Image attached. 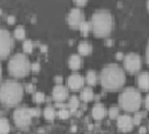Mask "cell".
Here are the masks:
<instances>
[{"instance_id": "30bf717a", "label": "cell", "mask_w": 149, "mask_h": 134, "mask_svg": "<svg viewBox=\"0 0 149 134\" xmlns=\"http://www.w3.org/2000/svg\"><path fill=\"white\" fill-rule=\"evenodd\" d=\"M134 125V120L129 115H121L118 117V128L122 132H130Z\"/></svg>"}, {"instance_id": "83f0119b", "label": "cell", "mask_w": 149, "mask_h": 134, "mask_svg": "<svg viewBox=\"0 0 149 134\" xmlns=\"http://www.w3.org/2000/svg\"><path fill=\"white\" fill-rule=\"evenodd\" d=\"M143 115H144V114H143V112H138V114L135 115V119H134V124H138V125H139V124H140V120H141Z\"/></svg>"}, {"instance_id": "e0dca14e", "label": "cell", "mask_w": 149, "mask_h": 134, "mask_svg": "<svg viewBox=\"0 0 149 134\" xmlns=\"http://www.w3.org/2000/svg\"><path fill=\"white\" fill-rule=\"evenodd\" d=\"M93 98H94V93H93L91 88L82 89V92H81V99H82L84 102H90Z\"/></svg>"}, {"instance_id": "60d3db41", "label": "cell", "mask_w": 149, "mask_h": 134, "mask_svg": "<svg viewBox=\"0 0 149 134\" xmlns=\"http://www.w3.org/2000/svg\"><path fill=\"white\" fill-rule=\"evenodd\" d=\"M18 134H19V133H18Z\"/></svg>"}, {"instance_id": "cb8c5ba5", "label": "cell", "mask_w": 149, "mask_h": 134, "mask_svg": "<svg viewBox=\"0 0 149 134\" xmlns=\"http://www.w3.org/2000/svg\"><path fill=\"white\" fill-rule=\"evenodd\" d=\"M70 107H71V111H76L77 108H79V98H77L76 95L71 97V99H70Z\"/></svg>"}, {"instance_id": "8992f818", "label": "cell", "mask_w": 149, "mask_h": 134, "mask_svg": "<svg viewBox=\"0 0 149 134\" xmlns=\"http://www.w3.org/2000/svg\"><path fill=\"white\" fill-rule=\"evenodd\" d=\"M0 53H1V58L8 57V54L12 51V46H13V40H12V36L9 34L8 30L1 29L0 31Z\"/></svg>"}, {"instance_id": "e575fe53", "label": "cell", "mask_w": 149, "mask_h": 134, "mask_svg": "<svg viewBox=\"0 0 149 134\" xmlns=\"http://www.w3.org/2000/svg\"><path fill=\"white\" fill-rule=\"evenodd\" d=\"M116 58H117V60H122V58H125V57L122 55V53H117V54H116Z\"/></svg>"}, {"instance_id": "ffe728a7", "label": "cell", "mask_w": 149, "mask_h": 134, "mask_svg": "<svg viewBox=\"0 0 149 134\" xmlns=\"http://www.w3.org/2000/svg\"><path fill=\"white\" fill-rule=\"evenodd\" d=\"M42 114H44L46 120H53L54 119V116H55V111H54V108L53 107H46Z\"/></svg>"}, {"instance_id": "277c9868", "label": "cell", "mask_w": 149, "mask_h": 134, "mask_svg": "<svg viewBox=\"0 0 149 134\" xmlns=\"http://www.w3.org/2000/svg\"><path fill=\"white\" fill-rule=\"evenodd\" d=\"M120 105L125 111H136L141 105V95L134 88L125 89L120 95Z\"/></svg>"}, {"instance_id": "d6a6232c", "label": "cell", "mask_w": 149, "mask_h": 134, "mask_svg": "<svg viewBox=\"0 0 149 134\" xmlns=\"http://www.w3.org/2000/svg\"><path fill=\"white\" fill-rule=\"evenodd\" d=\"M145 58H147V62L149 65V43H148V46H147V53H145Z\"/></svg>"}, {"instance_id": "ac0fdd59", "label": "cell", "mask_w": 149, "mask_h": 134, "mask_svg": "<svg viewBox=\"0 0 149 134\" xmlns=\"http://www.w3.org/2000/svg\"><path fill=\"white\" fill-rule=\"evenodd\" d=\"M0 133L1 134L9 133V121L5 117H1V120H0Z\"/></svg>"}, {"instance_id": "4316f807", "label": "cell", "mask_w": 149, "mask_h": 134, "mask_svg": "<svg viewBox=\"0 0 149 134\" xmlns=\"http://www.w3.org/2000/svg\"><path fill=\"white\" fill-rule=\"evenodd\" d=\"M58 115H59L61 119H67V117L70 116V111L66 110V108H61L59 112H58Z\"/></svg>"}, {"instance_id": "8d00e7d4", "label": "cell", "mask_w": 149, "mask_h": 134, "mask_svg": "<svg viewBox=\"0 0 149 134\" xmlns=\"http://www.w3.org/2000/svg\"><path fill=\"white\" fill-rule=\"evenodd\" d=\"M48 51V46L46 45H41V52H46Z\"/></svg>"}, {"instance_id": "4fadbf2b", "label": "cell", "mask_w": 149, "mask_h": 134, "mask_svg": "<svg viewBox=\"0 0 149 134\" xmlns=\"http://www.w3.org/2000/svg\"><path fill=\"white\" fill-rule=\"evenodd\" d=\"M138 85L143 90L149 89V72H143L138 76Z\"/></svg>"}, {"instance_id": "44dd1931", "label": "cell", "mask_w": 149, "mask_h": 134, "mask_svg": "<svg viewBox=\"0 0 149 134\" xmlns=\"http://www.w3.org/2000/svg\"><path fill=\"white\" fill-rule=\"evenodd\" d=\"M79 29H80V31H81L82 35H88L90 29H91V23H89V22H86V21H84V22L81 23V26H80Z\"/></svg>"}, {"instance_id": "74e56055", "label": "cell", "mask_w": 149, "mask_h": 134, "mask_svg": "<svg viewBox=\"0 0 149 134\" xmlns=\"http://www.w3.org/2000/svg\"><path fill=\"white\" fill-rule=\"evenodd\" d=\"M55 81H57V83H62V77L61 76H57V77H55Z\"/></svg>"}, {"instance_id": "f1b7e54d", "label": "cell", "mask_w": 149, "mask_h": 134, "mask_svg": "<svg viewBox=\"0 0 149 134\" xmlns=\"http://www.w3.org/2000/svg\"><path fill=\"white\" fill-rule=\"evenodd\" d=\"M30 111H31V115H32V116H39V114H40L39 108H30Z\"/></svg>"}, {"instance_id": "4dcf8cb0", "label": "cell", "mask_w": 149, "mask_h": 134, "mask_svg": "<svg viewBox=\"0 0 149 134\" xmlns=\"http://www.w3.org/2000/svg\"><path fill=\"white\" fill-rule=\"evenodd\" d=\"M76 5H79V7H82V5H86V1L85 0H76Z\"/></svg>"}, {"instance_id": "d4e9b609", "label": "cell", "mask_w": 149, "mask_h": 134, "mask_svg": "<svg viewBox=\"0 0 149 134\" xmlns=\"http://www.w3.org/2000/svg\"><path fill=\"white\" fill-rule=\"evenodd\" d=\"M22 48H23L24 53H31V52H32V49H33V44H32V41H31V40H24V43H23Z\"/></svg>"}, {"instance_id": "2e32d148", "label": "cell", "mask_w": 149, "mask_h": 134, "mask_svg": "<svg viewBox=\"0 0 149 134\" xmlns=\"http://www.w3.org/2000/svg\"><path fill=\"white\" fill-rule=\"evenodd\" d=\"M79 53L82 55H89L91 53V45L86 41H81L79 44Z\"/></svg>"}, {"instance_id": "7c38bea8", "label": "cell", "mask_w": 149, "mask_h": 134, "mask_svg": "<svg viewBox=\"0 0 149 134\" xmlns=\"http://www.w3.org/2000/svg\"><path fill=\"white\" fill-rule=\"evenodd\" d=\"M67 97H68V90L64 88V86H62V85L54 86V89H53V98H54L55 101L62 102Z\"/></svg>"}, {"instance_id": "484cf974", "label": "cell", "mask_w": 149, "mask_h": 134, "mask_svg": "<svg viewBox=\"0 0 149 134\" xmlns=\"http://www.w3.org/2000/svg\"><path fill=\"white\" fill-rule=\"evenodd\" d=\"M33 101H35L36 103H42V102L45 101V95H44V93H41V92H36V93H33Z\"/></svg>"}, {"instance_id": "603a6c76", "label": "cell", "mask_w": 149, "mask_h": 134, "mask_svg": "<svg viewBox=\"0 0 149 134\" xmlns=\"http://www.w3.org/2000/svg\"><path fill=\"white\" fill-rule=\"evenodd\" d=\"M108 115H109L111 119H117V117H120V111H118V107H116V106H113V107L109 108V111H108Z\"/></svg>"}, {"instance_id": "f35d334b", "label": "cell", "mask_w": 149, "mask_h": 134, "mask_svg": "<svg viewBox=\"0 0 149 134\" xmlns=\"http://www.w3.org/2000/svg\"><path fill=\"white\" fill-rule=\"evenodd\" d=\"M147 132V129H145V128H140V133L143 134V133H145Z\"/></svg>"}, {"instance_id": "836d02e7", "label": "cell", "mask_w": 149, "mask_h": 134, "mask_svg": "<svg viewBox=\"0 0 149 134\" xmlns=\"http://www.w3.org/2000/svg\"><path fill=\"white\" fill-rule=\"evenodd\" d=\"M145 108L149 111V94L147 95V98H145Z\"/></svg>"}, {"instance_id": "5bb4252c", "label": "cell", "mask_w": 149, "mask_h": 134, "mask_svg": "<svg viewBox=\"0 0 149 134\" xmlns=\"http://www.w3.org/2000/svg\"><path fill=\"white\" fill-rule=\"evenodd\" d=\"M91 115H93V117H94V119H97V120L103 119L104 115H105V108H104V106L100 105V103L95 105L94 107H93V110H91Z\"/></svg>"}, {"instance_id": "6da1fadb", "label": "cell", "mask_w": 149, "mask_h": 134, "mask_svg": "<svg viewBox=\"0 0 149 134\" xmlns=\"http://www.w3.org/2000/svg\"><path fill=\"white\" fill-rule=\"evenodd\" d=\"M100 83L108 90H117L125 83V74L117 65H108L100 74Z\"/></svg>"}, {"instance_id": "d590c367", "label": "cell", "mask_w": 149, "mask_h": 134, "mask_svg": "<svg viewBox=\"0 0 149 134\" xmlns=\"http://www.w3.org/2000/svg\"><path fill=\"white\" fill-rule=\"evenodd\" d=\"M26 89L29 90V92H32V90H33V88H32V85H31V84H29V85L26 86Z\"/></svg>"}, {"instance_id": "8fae6325", "label": "cell", "mask_w": 149, "mask_h": 134, "mask_svg": "<svg viewBox=\"0 0 149 134\" xmlns=\"http://www.w3.org/2000/svg\"><path fill=\"white\" fill-rule=\"evenodd\" d=\"M67 83H68V86H70L72 90H79V89H81L82 85H84V79L79 74H73L68 77Z\"/></svg>"}, {"instance_id": "5b68a950", "label": "cell", "mask_w": 149, "mask_h": 134, "mask_svg": "<svg viewBox=\"0 0 149 134\" xmlns=\"http://www.w3.org/2000/svg\"><path fill=\"white\" fill-rule=\"evenodd\" d=\"M30 62L27 60V57L22 53H18V54H14L13 57L10 58L8 63V70L10 75H13L15 77H23L29 74L30 71Z\"/></svg>"}, {"instance_id": "d6986e66", "label": "cell", "mask_w": 149, "mask_h": 134, "mask_svg": "<svg viewBox=\"0 0 149 134\" xmlns=\"http://www.w3.org/2000/svg\"><path fill=\"white\" fill-rule=\"evenodd\" d=\"M86 81L90 85H95L97 84V74L94 72V71H88V74H86Z\"/></svg>"}, {"instance_id": "f546056e", "label": "cell", "mask_w": 149, "mask_h": 134, "mask_svg": "<svg viewBox=\"0 0 149 134\" xmlns=\"http://www.w3.org/2000/svg\"><path fill=\"white\" fill-rule=\"evenodd\" d=\"M31 68H32V71H35V72H37V71L40 70V65L37 63V62H35V63H32V66H31Z\"/></svg>"}, {"instance_id": "9c48e42d", "label": "cell", "mask_w": 149, "mask_h": 134, "mask_svg": "<svg viewBox=\"0 0 149 134\" xmlns=\"http://www.w3.org/2000/svg\"><path fill=\"white\" fill-rule=\"evenodd\" d=\"M68 25L71 27H80L81 23L84 22L82 21V12L80 11L79 8H73L68 13Z\"/></svg>"}, {"instance_id": "7402d4cb", "label": "cell", "mask_w": 149, "mask_h": 134, "mask_svg": "<svg viewBox=\"0 0 149 134\" xmlns=\"http://www.w3.org/2000/svg\"><path fill=\"white\" fill-rule=\"evenodd\" d=\"M24 29L22 26H18L17 29L14 30V37L15 39H18V40H22V39H24Z\"/></svg>"}, {"instance_id": "1f68e13d", "label": "cell", "mask_w": 149, "mask_h": 134, "mask_svg": "<svg viewBox=\"0 0 149 134\" xmlns=\"http://www.w3.org/2000/svg\"><path fill=\"white\" fill-rule=\"evenodd\" d=\"M14 22H15L14 15H9V17H8V23H9V25H13Z\"/></svg>"}, {"instance_id": "ab89813d", "label": "cell", "mask_w": 149, "mask_h": 134, "mask_svg": "<svg viewBox=\"0 0 149 134\" xmlns=\"http://www.w3.org/2000/svg\"><path fill=\"white\" fill-rule=\"evenodd\" d=\"M147 8H148V11H149V1L147 3Z\"/></svg>"}, {"instance_id": "52a82bcc", "label": "cell", "mask_w": 149, "mask_h": 134, "mask_svg": "<svg viewBox=\"0 0 149 134\" xmlns=\"http://www.w3.org/2000/svg\"><path fill=\"white\" fill-rule=\"evenodd\" d=\"M31 111L30 108H24V107H19L14 111L13 114V119H14V123L17 124L18 126L23 128V126H27L29 124L31 123Z\"/></svg>"}, {"instance_id": "7a4b0ae2", "label": "cell", "mask_w": 149, "mask_h": 134, "mask_svg": "<svg viewBox=\"0 0 149 134\" xmlns=\"http://www.w3.org/2000/svg\"><path fill=\"white\" fill-rule=\"evenodd\" d=\"M23 88L19 83L14 81V80H7L1 84V90H0V98L1 102L5 106H14L19 103L22 99Z\"/></svg>"}, {"instance_id": "ba28073f", "label": "cell", "mask_w": 149, "mask_h": 134, "mask_svg": "<svg viewBox=\"0 0 149 134\" xmlns=\"http://www.w3.org/2000/svg\"><path fill=\"white\" fill-rule=\"evenodd\" d=\"M123 66L129 72H138L141 67V60L138 54L130 53L123 58Z\"/></svg>"}, {"instance_id": "9a60e30c", "label": "cell", "mask_w": 149, "mask_h": 134, "mask_svg": "<svg viewBox=\"0 0 149 134\" xmlns=\"http://www.w3.org/2000/svg\"><path fill=\"white\" fill-rule=\"evenodd\" d=\"M68 66H70L71 70H79L80 67H81V58H80V55L77 54H73L70 57V60H68Z\"/></svg>"}, {"instance_id": "3957f363", "label": "cell", "mask_w": 149, "mask_h": 134, "mask_svg": "<svg viewBox=\"0 0 149 134\" xmlns=\"http://www.w3.org/2000/svg\"><path fill=\"white\" fill-rule=\"evenodd\" d=\"M90 23H91L93 32L97 36L102 37V36H107L108 34L111 32L113 21H112V15L109 12L104 11V9H100V11H97L91 15Z\"/></svg>"}]
</instances>
